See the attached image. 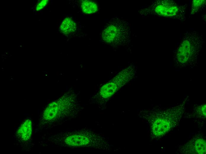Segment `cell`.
Returning a JSON list of instances; mask_svg holds the SVG:
<instances>
[{
	"label": "cell",
	"instance_id": "obj_12",
	"mask_svg": "<svg viewBox=\"0 0 206 154\" xmlns=\"http://www.w3.org/2000/svg\"><path fill=\"white\" fill-rule=\"evenodd\" d=\"M206 5V0H193L191 7V14L194 15L204 9Z\"/></svg>",
	"mask_w": 206,
	"mask_h": 154
},
{
	"label": "cell",
	"instance_id": "obj_9",
	"mask_svg": "<svg viewBox=\"0 0 206 154\" xmlns=\"http://www.w3.org/2000/svg\"><path fill=\"white\" fill-rule=\"evenodd\" d=\"M32 132V125L31 120L26 119L18 127L15 137L20 142L28 143L31 139Z\"/></svg>",
	"mask_w": 206,
	"mask_h": 154
},
{
	"label": "cell",
	"instance_id": "obj_4",
	"mask_svg": "<svg viewBox=\"0 0 206 154\" xmlns=\"http://www.w3.org/2000/svg\"><path fill=\"white\" fill-rule=\"evenodd\" d=\"M205 42L203 35L195 31L184 33L174 53L173 66L181 68L197 65Z\"/></svg>",
	"mask_w": 206,
	"mask_h": 154
},
{
	"label": "cell",
	"instance_id": "obj_6",
	"mask_svg": "<svg viewBox=\"0 0 206 154\" xmlns=\"http://www.w3.org/2000/svg\"><path fill=\"white\" fill-rule=\"evenodd\" d=\"M188 7L186 4H181L173 0H155L138 11L143 17L152 15L184 21L186 20V13Z\"/></svg>",
	"mask_w": 206,
	"mask_h": 154
},
{
	"label": "cell",
	"instance_id": "obj_11",
	"mask_svg": "<svg viewBox=\"0 0 206 154\" xmlns=\"http://www.w3.org/2000/svg\"><path fill=\"white\" fill-rule=\"evenodd\" d=\"M81 8L85 13L91 14L95 13L98 10V6L94 1L84 0L81 2Z\"/></svg>",
	"mask_w": 206,
	"mask_h": 154
},
{
	"label": "cell",
	"instance_id": "obj_8",
	"mask_svg": "<svg viewBox=\"0 0 206 154\" xmlns=\"http://www.w3.org/2000/svg\"><path fill=\"white\" fill-rule=\"evenodd\" d=\"M205 140L200 137L192 139L184 145V153L185 154H205Z\"/></svg>",
	"mask_w": 206,
	"mask_h": 154
},
{
	"label": "cell",
	"instance_id": "obj_2",
	"mask_svg": "<svg viewBox=\"0 0 206 154\" xmlns=\"http://www.w3.org/2000/svg\"><path fill=\"white\" fill-rule=\"evenodd\" d=\"M78 93L70 90L50 104L40 117L37 129L52 128L73 119L82 110Z\"/></svg>",
	"mask_w": 206,
	"mask_h": 154
},
{
	"label": "cell",
	"instance_id": "obj_14",
	"mask_svg": "<svg viewBox=\"0 0 206 154\" xmlns=\"http://www.w3.org/2000/svg\"><path fill=\"white\" fill-rule=\"evenodd\" d=\"M48 2V0H43L39 1L36 7V10L38 11L41 10L46 7Z\"/></svg>",
	"mask_w": 206,
	"mask_h": 154
},
{
	"label": "cell",
	"instance_id": "obj_3",
	"mask_svg": "<svg viewBox=\"0 0 206 154\" xmlns=\"http://www.w3.org/2000/svg\"><path fill=\"white\" fill-rule=\"evenodd\" d=\"M184 108V102L168 108L157 106L141 110L139 116L148 123L152 138L159 139L177 126Z\"/></svg>",
	"mask_w": 206,
	"mask_h": 154
},
{
	"label": "cell",
	"instance_id": "obj_13",
	"mask_svg": "<svg viewBox=\"0 0 206 154\" xmlns=\"http://www.w3.org/2000/svg\"><path fill=\"white\" fill-rule=\"evenodd\" d=\"M206 104H203L198 106L195 109V111L197 114L204 118L206 117Z\"/></svg>",
	"mask_w": 206,
	"mask_h": 154
},
{
	"label": "cell",
	"instance_id": "obj_7",
	"mask_svg": "<svg viewBox=\"0 0 206 154\" xmlns=\"http://www.w3.org/2000/svg\"><path fill=\"white\" fill-rule=\"evenodd\" d=\"M136 71V67L133 64L119 72L99 89L93 96V100L99 105H103L121 87L132 79Z\"/></svg>",
	"mask_w": 206,
	"mask_h": 154
},
{
	"label": "cell",
	"instance_id": "obj_5",
	"mask_svg": "<svg viewBox=\"0 0 206 154\" xmlns=\"http://www.w3.org/2000/svg\"><path fill=\"white\" fill-rule=\"evenodd\" d=\"M131 25L125 19L115 17L109 21L100 34L102 42L115 48L128 47L131 42Z\"/></svg>",
	"mask_w": 206,
	"mask_h": 154
},
{
	"label": "cell",
	"instance_id": "obj_10",
	"mask_svg": "<svg viewBox=\"0 0 206 154\" xmlns=\"http://www.w3.org/2000/svg\"><path fill=\"white\" fill-rule=\"evenodd\" d=\"M76 28L74 21L71 18L67 17L62 22L60 26V30L64 34L68 35L75 32Z\"/></svg>",
	"mask_w": 206,
	"mask_h": 154
},
{
	"label": "cell",
	"instance_id": "obj_1",
	"mask_svg": "<svg viewBox=\"0 0 206 154\" xmlns=\"http://www.w3.org/2000/svg\"><path fill=\"white\" fill-rule=\"evenodd\" d=\"M45 143L57 147L72 148H89L112 150L113 146L108 139L92 129L83 128L57 133L49 137Z\"/></svg>",
	"mask_w": 206,
	"mask_h": 154
}]
</instances>
